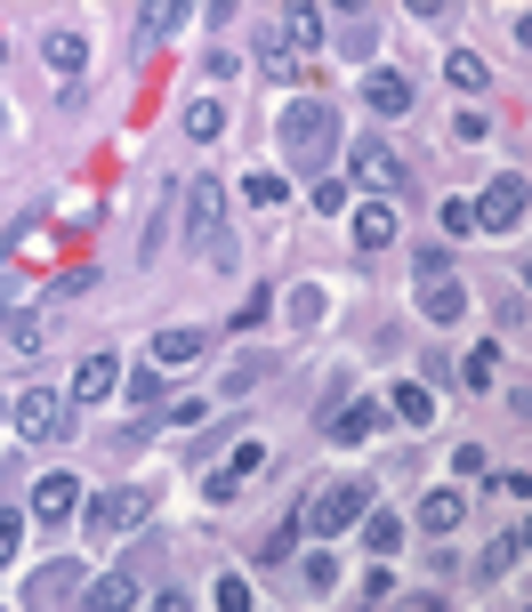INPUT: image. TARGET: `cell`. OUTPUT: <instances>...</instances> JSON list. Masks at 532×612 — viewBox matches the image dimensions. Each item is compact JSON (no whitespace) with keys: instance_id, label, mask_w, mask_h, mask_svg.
<instances>
[{"instance_id":"cell-1","label":"cell","mask_w":532,"mask_h":612,"mask_svg":"<svg viewBox=\"0 0 532 612\" xmlns=\"http://www.w3.org/2000/svg\"><path fill=\"white\" fill-rule=\"evenodd\" d=\"M331 154H339V113H331V97H290L283 106V161L307 169V178L323 186Z\"/></svg>"},{"instance_id":"cell-2","label":"cell","mask_w":532,"mask_h":612,"mask_svg":"<svg viewBox=\"0 0 532 612\" xmlns=\"http://www.w3.org/2000/svg\"><path fill=\"white\" fill-rule=\"evenodd\" d=\"M355 516H372V484H363V475H339V484H315V500L298 507V524H307L315 540H339Z\"/></svg>"},{"instance_id":"cell-3","label":"cell","mask_w":532,"mask_h":612,"mask_svg":"<svg viewBox=\"0 0 532 612\" xmlns=\"http://www.w3.org/2000/svg\"><path fill=\"white\" fill-rule=\"evenodd\" d=\"M186 218H194V250H210V266H235V243H226V194H218V178H194L186 186Z\"/></svg>"},{"instance_id":"cell-4","label":"cell","mask_w":532,"mask_h":612,"mask_svg":"<svg viewBox=\"0 0 532 612\" xmlns=\"http://www.w3.org/2000/svg\"><path fill=\"white\" fill-rule=\"evenodd\" d=\"M146 516H154V492L146 484H121V492H106V500L89 507V532L97 540H121L129 524H146Z\"/></svg>"},{"instance_id":"cell-5","label":"cell","mask_w":532,"mask_h":612,"mask_svg":"<svg viewBox=\"0 0 532 612\" xmlns=\"http://www.w3.org/2000/svg\"><path fill=\"white\" fill-rule=\"evenodd\" d=\"M524 201H532L524 178H516V169H501V178L484 186V201H476V234H509V226L524 218Z\"/></svg>"},{"instance_id":"cell-6","label":"cell","mask_w":532,"mask_h":612,"mask_svg":"<svg viewBox=\"0 0 532 612\" xmlns=\"http://www.w3.org/2000/svg\"><path fill=\"white\" fill-rule=\"evenodd\" d=\"M17 435H24V444H57V435H65V395L24 387L17 395Z\"/></svg>"},{"instance_id":"cell-7","label":"cell","mask_w":532,"mask_h":612,"mask_svg":"<svg viewBox=\"0 0 532 612\" xmlns=\"http://www.w3.org/2000/svg\"><path fill=\"white\" fill-rule=\"evenodd\" d=\"M65 596L81 604V564L65 556V564H49V572H32V589H24V612H57Z\"/></svg>"},{"instance_id":"cell-8","label":"cell","mask_w":532,"mask_h":612,"mask_svg":"<svg viewBox=\"0 0 532 612\" xmlns=\"http://www.w3.org/2000/svg\"><path fill=\"white\" fill-rule=\"evenodd\" d=\"M129 604H138V564H121V572H106V581H89L73 612H129Z\"/></svg>"},{"instance_id":"cell-9","label":"cell","mask_w":532,"mask_h":612,"mask_svg":"<svg viewBox=\"0 0 532 612\" xmlns=\"http://www.w3.org/2000/svg\"><path fill=\"white\" fill-rule=\"evenodd\" d=\"M73 500H81L73 475H41V484H32V516L41 524H73Z\"/></svg>"},{"instance_id":"cell-10","label":"cell","mask_w":532,"mask_h":612,"mask_svg":"<svg viewBox=\"0 0 532 612\" xmlns=\"http://www.w3.org/2000/svg\"><path fill=\"white\" fill-rule=\"evenodd\" d=\"M210 355V330H161L154 338V363L161 371H186V363H203Z\"/></svg>"},{"instance_id":"cell-11","label":"cell","mask_w":532,"mask_h":612,"mask_svg":"<svg viewBox=\"0 0 532 612\" xmlns=\"http://www.w3.org/2000/svg\"><path fill=\"white\" fill-rule=\"evenodd\" d=\"M114 387H121V363H114V355H89V363L73 371V403H106Z\"/></svg>"},{"instance_id":"cell-12","label":"cell","mask_w":532,"mask_h":612,"mask_svg":"<svg viewBox=\"0 0 532 612\" xmlns=\"http://www.w3.org/2000/svg\"><path fill=\"white\" fill-rule=\"evenodd\" d=\"M380 419H387V403H347V412H339V419H323V427H331V444H363V435H372Z\"/></svg>"},{"instance_id":"cell-13","label":"cell","mask_w":532,"mask_h":612,"mask_svg":"<svg viewBox=\"0 0 532 612\" xmlns=\"http://www.w3.org/2000/svg\"><path fill=\"white\" fill-rule=\"evenodd\" d=\"M395 243V210H387V201H363V210H355V250H387Z\"/></svg>"},{"instance_id":"cell-14","label":"cell","mask_w":532,"mask_h":612,"mask_svg":"<svg viewBox=\"0 0 532 612\" xmlns=\"http://www.w3.org/2000/svg\"><path fill=\"white\" fill-rule=\"evenodd\" d=\"M420 315H427V323H460V315H469V290H460L452 275L427 283V290H420Z\"/></svg>"},{"instance_id":"cell-15","label":"cell","mask_w":532,"mask_h":612,"mask_svg":"<svg viewBox=\"0 0 532 612\" xmlns=\"http://www.w3.org/2000/svg\"><path fill=\"white\" fill-rule=\"evenodd\" d=\"M460 516H469V500H460L452 484H436V492L420 500V524H427V532H460Z\"/></svg>"},{"instance_id":"cell-16","label":"cell","mask_w":532,"mask_h":612,"mask_svg":"<svg viewBox=\"0 0 532 612\" xmlns=\"http://www.w3.org/2000/svg\"><path fill=\"white\" fill-rule=\"evenodd\" d=\"M355 178L372 186V194H387V186H395V154H387L380 138H363V146H355Z\"/></svg>"},{"instance_id":"cell-17","label":"cell","mask_w":532,"mask_h":612,"mask_svg":"<svg viewBox=\"0 0 532 612\" xmlns=\"http://www.w3.org/2000/svg\"><path fill=\"white\" fill-rule=\"evenodd\" d=\"M275 32H283V49H323V9H283Z\"/></svg>"},{"instance_id":"cell-18","label":"cell","mask_w":532,"mask_h":612,"mask_svg":"<svg viewBox=\"0 0 532 612\" xmlns=\"http://www.w3.org/2000/svg\"><path fill=\"white\" fill-rule=\"evenodd\" d=\"M363 97H372V113H404L412 106V81L404 73H372V81H363Z\"/></svg>"},{"instance_id":"cell-19","label":"cell","mask_w":532,"mask_h":612,"mask_svg":"<svg viewBox=\"0 0 532 612\" xmlns=\"http://www.w3.org/2000/svg\"><path fill=\"white\" fill-rule=\"evenodd\" d=\"M363 549L395 556V549H404V516H387V507H372V516H363Z\"/></svg>"},{"instance_id":"cell-20","label":"cell","mask_w":532,"mask_h":612,"mask_svg":"<svg viewBox=\"0 0 532 612\" xmlns=\"http://www.w3.org/2000/svg\"><path fill=\"white\" fill-rule=\"evenodd\" d=\"M444 81H452V89H469V97H476V89H492L484 57H469V49H452V57H444Z\"/></svg>"},{"instance_id":"cell-21","label":"cell","mask_w":532,"mask_h":612,"mask_svg":"<svg viewBox=\"0 0 532 612\" xmlns=\"http://www.w3.org/2000/svg\"><path fill=\"white\" fill-rule=\"evenodd\" d=\"M387 412L404 419V427H427V412H436V395H427V387H395V395H387Z\"/></svg>"},{"instance_id":"cell-22","label":"cell","mask_w":532,"mask_h":612,"mask_svg":"<svg viewBox=\"0 0 532 612\" xmlns=\"http://www.w3.org/2000/svg\"><path fill=\"white\" fill-rule=\"evenodd\" d=\"M49 65H57V73H81V57H89V41H81V32H49Z\"/></svg>"},{"instance_id":"cell-23","label":"cell","mask_w":532,"mask_h":612,"mask_svg":"<svg viewBox=\"0 0 532 612\" xmlns=\"http://www.w3.org/2000/svg\"><path fill=\"white\" fill-rule=\"evenodd\" d=\"M298 532H307V524H298V516H283V524H275V532H266V540H258V549H250V556H258V564H283Z\"/></svg>"},{"instance_id":"cell-24","label":"cell","mask_w":532,"mask_h":612,"mask_svg":"<svg viewBox=\"0 0 532 612\" xmlns=\"http://www.w3.org/2000/svg\"><path fill=\"white\" fill-rule=\"evenodd\" d=\"M243 194L258 201V210H283V201H290V178H275V169H258V178H250Z\"/></svg>"},{"instance_id":"cell-25","label":"cell","mask_w":532,"mask_h":612,"mask_svg":"<svg viewBox=\"0 0 532 612\" xmlns=\"http://www.w3.org/2000/svg\"><path fill=\"white\" fill-rule=\"evenodd\" d=\"M218 129H226V106H210V97H203V106H186V138H218Z\"/></svg>"},{"instance_id":"cell-26","label":"cell","mask_w":532,"mask_h":612,"mask_svg":"<svg viewBox=\"0 0 532 612\" xmlns=\"http://www.w3.org/2000/svg\"><path fill=\"white\" fill-rule=\"evenodd\" d=\"M178 24H186L178 0H161V9H138V32H146V41H161V32H178Z\"/></svg>"},{"instance_id":"cell-27","label":"cell","mask_w":532,"mask_h":612,"mask_svg":"<svg viewBox=\"0 0 532 612\" xmlns=\"http://www.w3.org/2000/svg\"><path fill=\"white\" fill-rule=\"evenodd\" d=\"M41 338H49V315H17L9 323V355H32Z\"/></svg>"},{"instance_id":"cell-28","label":"cell","mask_w":532,"mask_h":612,"mask_svg":"<svg viewBox=\"0 0 532 612\" xmlns=\"http://www.w3.org/2000/svg\"><path fill=\"white\" fill-rule=\"evenodd\" d=\"M372 41H380L372 17H347V24H339V49H347V57H372Z\"/></svg>"},{"instance_id":"cell-29","label":"cell","mask_w":532,"mask_h":612,"mask_svg":"<svg viewBox=\"0 0 532 612\" xmlns=\"http://www.w3.org/2000/svg\"><path fill=\"white\" fill-rule=\"evenodd\" d=\"M210 596H218V612H250V581H243V572H226Z\"/></svg>"},{"instance_id":"cell-30","label":"cell","mask_w":532,"mask_h":612,"mask_svg":"<svg viewBox=\"0 0 532 612\" xmlns=\"http://www.w3.org/2000/svg\"><path fill=\"white\" fill-rule=\"evenodd\" d=\"M412 266H420V283H444V275H452V250H444V243H427Z\"/></svg>"},{"instance_id":"cell-31","label":"cell","mask_w":532,"mask_h":612,"mask_svg":"<svg viewBox=\"0 0 532 612\" xmlns=\"http://www.w3.org/2000/svg\"><path fill=\"white\" fill-rule=\"evenodd\" d=\"M290 323H298V330L323 323V290H290Z\"/></svg>"},{"instance_id":"cell-32","label":"cell","mask_w":532,"mask_h":612,"mask_svg":"<svg viewBox=\"0 0 532 612\" xmlns=\"http://www.w3.org/2000/svg\"><path fill=\"white\" fill-rule=\"evenodd\" d=\"M24 549V516H17V507H9V516H0V564H9Z\"/></svg>"},{"instance_id":"cell-33","label":"cell","mask_w":532,"mask_h":612,"mask_svg":"<svg viewBox=\"0 0 532 612\" xmlns=\"http://www.w3.org/2000/svg\"><path fill=\"white\" fill-rule=\"evenodd\" d=\"M203 492H210V500H235V492H243V475H235V467H210V475H203Z\"/></svg>"},{"instance_id":"cell-34","label":"cell","mask_w":532,"mask_h":612,"mask_svg":"<svg viewBox=\"0 0 532 612\" xmlns=\"http://www.w3.org/2000/svg\"><path fill=\"white\" fill-rule=\"evenodd\" d=\"M444 234H476V201H444Z\"/></svg>"},{"instance_id":"cell-35","label":"cell","mask_w":532,"mask_h":612,"mask_svg":"<svg viewBox=\"0 0 532 612\" xmlns=\"http://www.w3.org/2000/svg\"><path fill=\"white\" fill-rule=\"evenodd\" d=\"M492 355H501V347H476V355H469V371H460V379H469V387H492Z\"/></svg>"},{"instance_id":"cell-36","label":"cell","mask_w":532,"mask_h":612,"mask_svg":"<svg viewBox=\"0 0 532 612\" xmlns=\"http://www.w3.org/2000/svg\"><path fill=\"white\" fill-rule=\"evenodd\" d=\"M315 210H323V218H331V210H347V186H339V178H323V186H315Z\"/></svg>"},{"instance_id":"cell-37","label":"cell","mask_w":532,"mask_h":612,"mask_svg":"<svg viewBox=\"0 0 532 612\" xmlns=\"http://www.w3.org/2000/svg\"><path fill=\"white\" fill-rule=\"evenodd\" d=\"M492 484H501L509 500H532V475H524V467H501V475H492Z\"/></svg>"},{"instance_id":"cell-38","label":"cell","mask_w":532,"mask_h":612,"mask_svg":"<svg viewBox=\"0 0 532 612\" xmlns=\"http://www.w3.org/2000/svg\"><path fill=\"white\" fill-rule=\"evenodd\" d=\"M235 475H250V467H266V444H235V460H226Z\"/></svg>"},{"instance_id":"cell-39","label":"cell","mask_w":532,"mask_h":612,"mask_svg":"<svg viewBox=\"0 0 532 612\" xmlns=\"http://www.w3.org/2000/svg\"><path fill=\"white\" fill-rule=\"evenodd\" d=\"M509 412H516V419H532V379H516V387H509Z\"/></svg>"},{"instance_id":"cell-40","label":"cell","mask_w":532,"mask_h":612,"mask_svg":"<svg viewBox=\"0 0 532 612\" xmlns=\"http://www.w3.org/2000/svg\"><path fill=\"white\" fill-rule=\"evenodd\" d=\"M516 49H532V9H516Z\"/></svg>"},{"instance_id":"cell-41","label":"cell","mask_w":532,"mask_h":612,"mask_svg":"<svg viewBox=\"0 0 532 612\" xmlns=\"http://www.w3.org/2000/svg\"><path fill=\"white\" fill-rule=\"evenodd\" d=\"M154 612H186V596H154Z\"/></svg>"},{"instance_id":"cell-42","label":"cell","mask_w":532,"mask_h":612,"mask_svg":"<svg viewBox=\"0 0 532 612\" xmlns=\"http://www.w3.org/2000/svg\"><path fill=\"white\" fill-rule=\"evenodd\" d=\"M9 298H17V283H9V275H0V315H9Z\"/></svg>"},{"instance_id":"cell-43","label":"cell","mask_w":532,"mask_h":612,"mask_svg":"<svg viewBox=\"0 0 532 612\" xmlns=\"http://www.w3.org/2000/svg\"><path fill=\"white\" fill-rule=\"evenodd\" d=\"M516 549H524V556H532V516H524V532H516Z\"/></svg>"},{"instance_id":"cell-44","label":"cell","mask_w":532,"mask_h":612,"mask_svg":"<svg viewBox=\"0 0 532 612\" xmlns=\"http://www.w3.org/2000/svg\"><path fill=\"white\" fill-rule=\"evenodd\" d=\"M524 290H532V258H524Z\"/></svg>"},{"instance_id":"cell-45","label":"cell","mask_w":532,"mask_h":612,"mask_svg":"<svg viewBox=\"0 0 532 612\" xmlns=\"http://www.w3.org/2000/svg\"><path fill=\"white\" fill-rule=\"evenodd\" d=\"M0 121H9V106H0Z\"/></svg>"},{"instance_id":"cell-46","label":"cell","mask_w":532,"mask_h":612,"mask_svg":"<svg viewBox=\"0 0 532 612\" xmlns=\"http://www.w3.org/2000/svg\"><path fill=\"white\" fill-rule=\"evenodd\" d=\"M0 419H9V412H0Z\"/></svg>"},{"instance_id":"cell-47","label":"cell","mask_w":532,"mask_h":612,"mask_svg":"<svg viewBox=\"0 0 532 612\" xmlns=\"http://www.w3.org/2000/svg\"><path fill=\"white\" fill-rule=\"evenodd\" d=\"M524 612H532V604H524Z\"/></svg>"}]
</instances>
